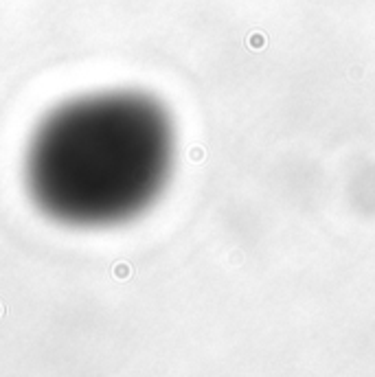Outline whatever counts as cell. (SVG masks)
Returning a JSON list of instances; mask_svg holds the SVG:
<instances>
[{
	"mask_svg": "<svg viewBox=\"0 0 375 377\" xmlns=\"http://www.w3.org/2000/svg\"><path fill=\"white\" fill-rule=\"evenodd\" d=\"M156 158L158 130L141 101L88 92L36 125L24 149V187L33 206L62 226H108L138 206Z\"/></svg>",
	"mask_w": 375,
	"mask_h": 377,
	"instance_id": "obj_1",
	"label": "cell"
}]
</instances>
